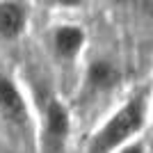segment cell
I'll return each mask as SVG.
<instances>
[{"mask_svg": "<svg viewBox=\"0 0 153 153\" xmlns=\"http://www.w3.org/2000/svg\"><path fill=\"white\" fill-rule=\"evenodd\" d=\"M146 123V94L130 96L89 140L87 153H114L117 149L130 144L135 135Z\"/></svg>", "mask_w": 153, "mask_h": 153, "instance_id": "6da1fadb", "label": "cell"}, {"mask_svg": "<svg viewBox=\"0 0 153 153\" xmlns=\"http://www.w3.org/2000/svg\"><path fill=\"white\" fill-rule=\"evenodd\" d=\"M0 128L9 133L16 142L30 144L34 137V123L25 96L5 73H0Z\"/></svg>", "mask_w": 153, "mask_h": 153, "instance_id": "7a4b0ae2", "label": "cell"}, {"mask_svg": "<svg viewBox=\"0 0 153 153\" xmlns=\"http://www.w3.org/2000/svg\"><path fill=\"white\" fill-rule=\"evenodd\" d=\"M71 133V114L66 105L48 96L41 108V146L46 153H59Z\"/></svg>", "mask_w": 153, "mask_h": 153, "instance_id": "3957f363", "label": "cell"}, {"mask_svg": "<svg viewBox=\"0 0 153 153\" xmlns=\"http://www.w3.org/2000/svg\"><path fill=\"white\" fill-rule=\"evenodd\" d=\"M85 30L80 25H57L53 30V48L62 59H76L85 46Z\"/></svg>", "mask_w": 153, "mask_h": 153, "instance_id": "277c9868", "label": "cell"}, {"mask_svg": "<svg viewBox=\"0 0 153 153\" xmlns=\"http://www.w3.org/2000/svg\"><path fill=\"white\" fill-rule=\"evenodd\" d=\"M27 25V9L21 2L2 0L0 2V37L2 39H16L23 34Z\"/></svg>", "mask_w": 153, "mask_h": 153, "instance_id": "5b68a950", "label": "cell"}, {"mask_svg": "<svg viewBox=\"0 0 153 153\" xmlns=\"http://www.w3.org/2000/svg\"><path fill=\"white\" fill-rule=\"evenodd\" d=\"M119 80V71L105 59H96L87 69V87L91 91H108Z\"/></svg>", "mask_w": 153, "mask_h": 153, "instance_id": "8992f818", "label": "cell"}, {"mask_svg": "<svg viewBox=\"0 0 153 153\" xmlns=\"http://www.w3.org/2000/svg\"><path fill=\"white\" fill-rule=\"evenodd\" d=\"M114 153H144V144H142V142H130L126 146L117 149Z\"/></svg>", "mask_w": 153, "mask_h": 153, "instance_id": "52a82bcc", "label": "cell"}]
</instances>
